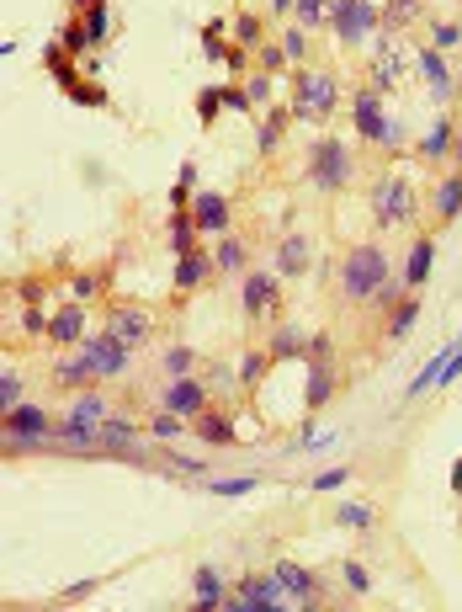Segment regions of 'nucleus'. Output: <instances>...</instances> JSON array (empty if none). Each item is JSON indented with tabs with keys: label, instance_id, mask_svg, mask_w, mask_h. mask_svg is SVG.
<instances>
[{
	"label": "nucleus",
	"instance_id": "nucleus-39",
	"mask_svg": "<svg viewBox=\"0 0 462 612\" xmlns=\"http://www.w3.org/2000/svg\"><path fill=\"white\" fill-rule=\"evenodd\" d=\"M59 48H64V53H85V48H91V33H85V22H70V27L59 33Z\"/></svg>",
	"mask_w": 462,
	"mask_h": 612
},
{
	"label": "nucleus",
	"instance_id": "nucleus-10",
	"mask_svg": "<svg viewBox=\"0 0 462 612\" xmlns=\"http://www.w3.org/2000/svg\"><path fill=\"white\" fill-rule=\"evenodd\" d=\"M96 452L101 458H139V426L128 421V415H107L101 421V437H96Z\"/></svg>",
	"mask_w": 462,
	"mask_h": 612
},
{
	"label": "nucleus",
	"instance_id": "nucleus-41",
	"mask_svg": "<svg viewBox=\"0 0 462 612\" xmlns=\"http://www.w3.org/2000/svg\"><path fill=\"white\" fill-rule=\"evenodd\" d=\"M192 352H187V346H170V352H165V373H170V378H181V373H192Z\"/></svg>",
	"mask_w": 462,
	"mask_h": 612
},
{
	"label": "nucleus",
	"instance_id": "nucleus-50",
	"mask_svg": "<svg viewBox=\"0 0 462 612\" xmlns=\"http://www.w3.org/2000/svg\"><path fill=\"white\" fill-rule=\"evenodd\" d=\"M70 96H75L80 107H101V102H107V96H101L96 85H85V81H80V85H70Z\"/></svg>",
	"mask_w": 462,
	"mask_h": 612
},
{
	"label": "nucleus",
	"instance_id": "nucleus-21",
	"mask_svg": "<svg viewBox=\"0 0 462 612\" xmlns=\"http://www.w3.org/2000/svg\"><path fill=\"white\" fill-rule=\"evenodd\" d=\"M197 437L207 442V448H229L234 442V426H229V415H218V410H202L197 415V426H192Z\"/></svg>",
	"mask_w": 462,
	"mask_h": 612
},
{
	"label": "nucleus",
	"instance_id": "nucleus-56",
	"mask_svg": "<svg viewBox=\"0 0 462 612\" xmlns=\"http://www.w3.org/2000/svg\"><path fill=\"white\" fill-rule=\"evenodd\" d=\"M399 298H404V287H399V283H383V287H378V298H372V304H388V309H393Z\"/></svg>",
	"mask_w": 462,
	"mask_h": 612
},
{
	"label": "nucleus",
	"instance_id": "nucleus-34",
	"mask_svg": "<svg viewBox=\"0 0 462 612\" xmlns=\"http://www.w3.org/2000/svg\"><path fill=\"white\" fill-rule=\"evenodd\" d=\"M85 378H96V367H91V357H85V352L59 363V384H85Z\"/></svg>",
	"mask_w": 462,
	"mask_h": 612
},
{
	"label": "nucleus",
	"instance_id": "nucleus-5",
	"mask_svg": "<svg viewBox=\"0 0 462 612\" xmlns=\"http://www.w3.org/2000/svg\"><path fill=\"white\" fill-rule=\"evenodd\" d=\"M351 118H356V133H361L367 144H393V139H399V133H393V122H388V112H383V91H378V85L356 91Z\"/></svg>",
	"mask_w": 462,
	"mask_h": 612
},
{
	"label": "nucleus",
	"instance_id": "nucleus-12",
	"mask_svg": "<svg viewBox=\"0 0 462 612\" xmlns=\"http://www.w3.org/2000/svg\"><path fill=\"white\" fill-rule=\"evenodd\" d=\"M271 575H276V580L287 586V597H293V602H303V607H319V580H313L303 565H293V559H276V565H271Z\"/></svg>",
	"mask_w": 462,
	"mask_h": 612
},
{
	"label": "nucleus",
	"instance_id": "nucleus-4",
	"mask_svg": "<svg viewBox=\"0 0 462 612\" xmlns=\"http://www.w3.org/2000/svg\"><path fill=\"white\" fill-rule=\"evenodd\" d=\"M330 22H335V38L341 43H367L383 16H378L372 0H330Z\"/></svg>",
	"mask_w": 462,
	"mask_h": 612
},
{
	"label": "nucleus",
	"instance_id": "nucleus-24",
	"mask_svg": "<svg viewBox=\"0 0 462 612\" xmlns=\"http://www.w3.org/2000/svg\"><path fill=\"white\" fill-rule=\"evenodd\" d=\"M430 261H436V240H415L409 267H404V287H420L425 277H430Z\"/></svg>",
	"mask_w": 462,
	"mask_h": 612
},
{
	"label": "nucleus",
	"instance_id": "nucleus-58",
	"mask_svg": "<svg viewBox=\"0 0 462 612\" xmlns=\"http://www.w3.org/2000/svg\"><path fill=\"white\" fill-rule=\"evenodd\" d=\"M96 293V277H75V298H91Z\"/></svg>",
	"mask_w": 462,
	"mask_h": 612
},
{
	"label": "nucleus",
	"instance_id": "nucleus-61",
	"mask_svg": "<svg viewBox=\"0 0 462 612\" xmlns=\"http://www.w3.org/2000/svg\"><path fill=\"white\" fill-rule=\"evenodd\" d=\"M457 160H462V133H457Z\"/></svg>",
	"mask_w": 462,
	"mask_h": 612
},
{
	"label": "nucleus",
	"instance_id": "nucleus-14",
	"mask_svg": "<svg viewBox=\"0 0 462 612\" xmlns=\"http://www.w3.org/2000/svg\"><path fill=\"white\" fill-rule=\"evenodd\" d=\"M192 219H197L202 235H224V229H229V203H224V192H197Z\"/></svg>",
	"mask_w": 462,
	"mask_h": 612
},
{
	"label": "nucleus",
	"instance_id": "nucleus-49",
	"mask_svg": "<svg viewBox=\"0 0 462 612\" xmlns=\"http://www.w3.org/2000/svg\"><path fill=\"white\" fill-rule=\"evenodd\" d=\"M261 64H266V75H276V70L287 64V53H282V43H261Z\"/></svg>",
	"mask_w": 462,
	"mask_h": 612
},
{
	"label": "nucleus",
	"instance_id": "nucleus-26",
	"mask_svg": "<svg viewBox=\"0 0 462 612\" xmlns=\"http://www.w3.org/2000/svg\"><path fill=\"white\" fill-rule=\"evenodd\" d=\"M330 394H335V373H330V363H308V405L319 410Z\"/></svg>",
	"mask_w": 462,
	"mask_h": 612
},
{
	"label": "nucleus",
	"instance_id": "nucleus-22",
	"mask_svg": "<svg viewBox=\"0 0 462 612\" xmlns=\"http://www.w3.org/2000/svg\"><path fill=\"white\" fill-rule=\"evenodd\" d=\"M436 219H441V224L462 219V170H452V176L436 187Z\"/></svg>",
	"mask_w": 462,
	"mask_h": 612
},
{
	"label": "nucleus",
	"instance_id": "nucleus-1",
	"mask_svg": "<svg viewBox=\"0 0 462 612\" xmlns=\"http://www.w3.org/2000/svg\"><path fill=\"white\" fill-rule=\"evenodd\" d=\"M383 283H388V250H383V245H356V250L346 256V267H341V287H346V298L372 304Z\"/></svg>",
	"mask_w": 462,
	"mask_h": 612
},
{
	"label": "nucleus",
	"instance_id": "nucleus-63",
	"mask_svg": "<svg viewBox=\"0 0 462 612\" xmlns=\"http://www.w3.org/2000/svg\"><path fill=\"white\" fill-rule=\"evenodd\" d=\"M457 341H462V335H457Z\"/></svg>",
	"mask_w": 462,
	"mask_h": 612
},
{
	"label": "nucleus",
	"instance_id": "nucleus-27",
	"mask_svg": "<svg viewBox=\"0 0 462 612\" xmlns=\"http://www.w3.org/2000/svg\"><path fill=\"white\" fill-rule=\"evenodd\" d=\"M399 70H404L399 53L383 43V48H378V64H372V85H378V91H393V85H399Z\"/></svg>",
	"mask_w": 462,
	"mask_h": 612
},
{
	"label": "nucleus",
	"instance_id": "nucleus-15",
	"mask_svg": "<svg viewBox=\"0 0 462 612\" xmlns=\"http://www.w3.org/2000/svg\"><path fill=\"white\" fill-rule=\"evenodd\" d=\"M276 293H282L276 287V272H245V293H239L245 298V315H266L271 304H276Z\"/></svg>",
	"mask_w": 462,
	"mask_h": 612
},
{
	"label": "nucleus",
	"instance_id": "nucleus-45",
	"mask_svg": "<svg viewBox=\"0 0 462 612\" xmlns=\"http://www.w3.org/2000/svg\"><path fill=\"white\" fill-rule=\"evenodd\" d=\"M341 575H346V586H351V591H356V597H367V591H372V575L361 570L356 559H351V565H346V570H341Z\"/></svg>",
	"mask_w": 462,
	"mask_h": 612
},
{
	"label": "nucleus",
	"instance_id": "nucleus-32",
	"mask_svg": "<svg viewBox=\"0 0 462 612\" xmlns=\"http://www.w3.org/2000/svg\"><path fill=\"white\" fill-rule=\"evenodd\" d=\"M85 33H91V43H107V33H112V16H107V0H96V5H85Z\"/></svg>",
	"mask_w": 462,
	"mask_h": 612
},
{
	"label": "nucleus",
	"instance_id": "nucleus-13",
	"mask_svg": "<svg viewBox=\"0 0 462 612\" xmlns=\"http://www.w3.org/2000/svg\"><path fill=\"white\" fill-rule=\"evenodd\" d=\"M107 330H112L117 341H128V346H139V341H149L154 320L144 315V309H133V304H122V309H112L107 315Z\"/></svg>",
	"mask_w": 462,
	"mask_h": 612
},
{
	"label": "nucleus",
	"instance_id": "nucleus-7",
	"mask_svg": "<svg viewBox=\"0 0 462 612\" xmlns=\"http://www.w3.org/2000/svg\"><path fill=\"white\" fill-rule=\"evenodd\" d=\"M80 352L91 357L96 378H117V373H128V363H133V346H128V341H117L112 330H101V335H85V341H80Z\"/></svg>",
	"mask_w": 462,
	"mask_h": 612
},
{
	"label": "nucleus",
	"instance_id": "nucleus-43",
	"mask_svg": "<svg viewBox=\"0 0 462 612\" xmlns=\"http://www.w3.org/2000/svg\"><path fill=\"white\" fill-rule=\"evenodd\" d=\"M234 33H239V43H250V48H261V16H250V11H245V16L234 22Z\"/></svg>",
	"mask_w": 462,
	"mask_h": 612
},
{
	"label": "nucleus",
	"instance_id": "nucleus-6",
	"mask_svg": "<svg viewBox=\"0 0 462 612\" xmlns=\"http://www.w3.org/2000/svg\"><path fill=\"white\" fill-rule=\"evenodd\" d=\"M282 602H287V586L276 575H250V580H239V597H229L224 607L229 612H276Z\"/></svg>",
	"mask_w": 462,
	"mask_h": 612
},
{
	"label": "nucleus",
	"instance_id": "nucleus-29",
	"mask_svg": "<svg viewBox=\"0 0 462 612\" xmlns=\"http://www.w3.org/2000/svg\"><path fill=\"white\" fill-rule=\"evenodd\" d=\"M181 432H187V415H176V410H159V415L149 421V437H154V442H176Z\"/></svg>",
	"mask_w": 462,
	"mask_h": 612
},
{
	"label": "nucleus",
	"instance_id": "nucleus-35",
	"mask_svg": "<svg viewBox=\"0 0 462 612\" xmlns=\"http://www.w3.org/2000/svg\"><path fill=\"white\" fill-rule=\"evenodd\" d=\"M0 405H5V410L22 405V373H16V367H5V373H0Z\"/></svg>",
	"mask_w": 462,
	"mask_h": 612
},
{
	"label": "nucleus",
	"instance_id": "nucleus-28",
	"mask_svg": "<svg viewBox=\"0 0 462 612\" xmlns=\"http://www.w3.org/2000/svg\"><path fill=\"white\" fill-rule=\"evenodd\" d=\"M213 267H218V272H245V240L224 235V240H218V250H213Z\"/></svg>",
	"mask_w": 462,
	"mask_h": 612
},
{
	"label": "nucleus",
	"instance_id": "nucleus-2",
	"mask_svg": "<svg viewBox=\"0 0 462 612\" xmlns=\"http://www.w3.org/2000/svg\"><path fill=\"white\" fill-rule=\"evenodd\" d=\"M351 170H356V160H351V144L346 139H313V150H308V181L319 187V192H341L351 181Z\"/></svg>",
	"mask_w": 462,
	"mask_h": 612
},
{
	"label": "nucleus",
	"instance_id": "nucleus-54",
	"mask_svg": "<svg viewBox=\"0 0 462 612\" xmlns=\"http://www.w3.org/2000/svg\"><path fill=\"white\" fill-rule=\"evenodd\" d=\"M308 363H330V335H308Z\"/></svg>",
	"mask_w": 462,
	"mask_h": 612
},
{
	"label": "nucleus",
	"instance_id": "nucleus-18",
	"mask_svg": "<svg viewBox=\"0 0 462 612\" xmlns=\"http://www.w3.org/2000/svg\"><path fill=\"white\" fill-rule=\"evenodd\" d=\"M457 346H462V341H441V352H436V357H430V363H425L420 373H415V378H409V389H404V400H420L425 389H436V384H441V367H447V357H452Z\"/></svg>",
	"mask_w": 462,
	"mask_h": 612
},
{
	"label": "nucleus",
	"instance_id": "nucleus-20",
	"mask_svg": "<svg viewBox=\"0 0 462 612\" xmlns=\"http://www.w3.org/2000/svg\"><path fill=\"white\" fill-rule=\"evenodd\" d=\"M452 150H457V122L441 118V122H436V128L420 139V155H425V160H447Z\"/></svg>",
	"mask_w": 462,
	"mask_h": 612
},
{
	"label": "nucleus",
	"instance_id": "nucleus-23",
	"mask_svg": "<svg viewBox=\"0 0 462 612\" xmlns=\"http://www.w3.org/2000/svg\"><path fill=\"white\" fill-rule=\"evenodd\" d=\"M229 597H224V580H218V570L213 565H202L197 570V607L202 612H213V607H224Z\"/></svg>",
	"mask_w": 462,
	"mask_h": 612
},
{
	"label": "nucleus",
	"instance_id": "nucleus-59",
	"mask_svg": "<svg viewBox=\"0 0 462 612\" xmlns=\"http://www.w3.org/2000/svg\"><path fill=\"white\" fill-rule=\"evenodd\" d=\"M293 5H298V0H271V11H293Z\"/></svg>",
	"mask_w": 462,
	"mask_h": 612
},
{
	"label": "nucleus",
	"instance_id": "nucleus-16",
	"mask_svg": "<svg viewBox=\"0 0 462 612\" xmlns=\"http://www.w3.org/2000/svg\"><path fill=\"white\" fill-rule=\"evenodd\" d=\"M48 341H59V346H80V341H85V309H80V304H64V309L48 320Z\"/></svg>",
	"mask_w": 462,
	"mask_h": 612
},
{
	"label": "nucleus",
	"instance_id": "nucleus-53",
	"mask_svg": "<svg viewBox=\"0 0 462 612\" xmlns=\"http://www.w3.org/2000/svg\"><path fill=\"white\" fill-rule=\"evenodd\" d=\"M245 91H250V102L261 107V102L271 96V75H250V81H245Z\"/></svg>",
	"mask_w": 462,
	"mask_h": 612
},
{
	"label": "nucleus",
	"instance_id": "nucleus-30",
	"mask_svg": "<svg viewBox=\"0 0 462 612\" xmlns=\"http://www.w3.org/2000/svg\"><path fill=\"white\" fill-rule=\"evenodd\" d=\"M415 320H420V304H415V298H404V304L393 309V320H388V341H404V335L415 330Z\"/></svg>",
	"mask_w": 462,
	"mask_h": 612
},
{
	"label": "nucleus",
	"instance_id": "nucleus-9",
	"mask_svg": "<svg viewBox=\"0 0 462 612\" xmlns=\"http://www.w3.org/2000/svg\"><path fill=\"white\" fill-rule=\"evenodd\" d=\"M335 107V81L330 75H319V70H303V81H298V91H293V118H324Z\"/></svg>",
	"mask_w": 462,
	"mask_h": 612
},
{
	"label": "nucleus",
	"instance_id": "nucleus-8",
	"mask_svg": "<svg viewBox=\"0 0 462 612\" xmlns=\"http://www.w3.org/2000/svg\"><path fill=\"white\" fill-rule=\"evenodd\" d=\"M48 437H53V426H48V415H43L38 405L5 410V442H11V448H38Z\"/></svg>",
	"mask_w": 462,
	"mask_h": 612
},
{
	"label": "nucleus",
	"instance_id": "nucleus-36",
	"mask_svg": "<svg viewBox=\"0 0 462 612\" xmlns=\"http://www.w3.org/2000/svg\"><path fill=\"white\" fill-rule=\"evenodd\" d=\"M282 122H287V112H282V107L261 122V133H255V144H261V150H276V144H282Z\"/></svg>",
	"mask_w": 462,
	"mask_h": 612
},
{
	"label": "nucleus",
	"instance_id": "nucleus-55",
	"mask_svg": "<svg viewBox=\"0 0 462 612\" xmlns=\"http://www.w3.org/2000/svg\"><path fill=\"white\" fill-rule=\"evenodd\" d=\"M22 330H27V335H48V320H43V309H27V315H22Z\"/></svg>",
	"mask_w": 462,
	"mask_h": 612
},
{
	"label": "nucleus",
	"instance_id": "nucleus-46",
	"mask_svg": "<svg viewBox=\"0 0 462 612\" xmlns=\"http://www.w3.org/2000/svg\"><path fill=\"white\" fill-rule=\"evenodd\" d=\"M282 53H287V59H303L308 53V27H293V33L282 38Z\"/></svg>",
	"mask_w": 462,
	"mask_h": 612
},
{
	"label": "nucleus",
	"instance_id": "nucleus-38",
	"mask_svg": "<svg viewBox=\"0 0 462 612\" xmlns=\"http://www.w3.org/2000/svg\"><path fill=\"white\" fill-rule=\"evenodd\" d=\"M293 11H298V27H319L330 16V0H298Z\"/></svg>",
	"mask_w": 462,
	"mask_h": 612
},
{
	"label": "nucleus",
	"instance_id": "nucleus-57",
	"mask_svg": "<svg viewBox=\"0 0 462 612\" xmlns=\"http://www.w3.org/2000/svg\"><path fill=\"white\" fill-rule=\"evenodd\" d=\"M85 591H91V580H80V586H70V591H59V602H80Z\"/></svg>",
	"mask_w": 462,
	"mask_h": 612
},
{
	"label": "nucleus",
	"instance_id": "nucleus-31",
	"mask_svg": "<svg viewBox=\"0 0 462 612\" xmlns=\"http://www.w3.org/2000/svg\"><path fill=\"white\" fill-rule=\"evenodd\" d=\"M192 240H197V219L170 213V245H176V256H192Z\"/></svg>",
	"mask_w": 462,
	"mask_h": 612
},
{
	"label": "nucleus",
	"instance_id": "nucleus-33",
	"mask_svg": "<svg viewBox=\"0 0 462 612\" xmlns=\"http://www.w3.org/2000/svg\"><path fill=\"white\" fill-rule=\"evenodd\" d=\"M298 352H308L303 330H276V335H271V357H298Z\"/></svg>",
	"mask_w": 462,
	"mask_h": 612
},
{
	"label": "nucleus",
	"instance_id": "nucleus-40",
	"mask_svg": "<svg viewBox=\"0 0 462 612\" xmlns=\"http://www.w3.org/2000/svg\"><path fill=\"white\" fill-rule=\"evenodd\" d=\"M207 490H213V495H250V490H255V480H250V474H239V480H207Z\"/></svg>",
	"mask_w": 462,
	"mask_h": 612
},
{
	"label": "nucleus",
	"instance_id": "nucleus-60",
	"mask_svg": "<svg viewBox=\"0 0 462 612\" xmlns=\"http://www.w3.org/2000/svg\"><path fill=\"white\" fill-rule=\"evenodd\" d=\"M70 5H80V11H85V5H96V0H70Z\"/></svg>",
	"mask_w": 462,
	"mask_h": 612
},
{
	"label": "nucleus",
	"instance_id": "nucleus-51",
	"mask_svg": "<svg viewBox=\"0 0 462 612\" xmlns=\"http://www.w3.org/2000/svg\"><path fill=\"white\" fill-rule=\"evenodd\" d=\"M415 5H420V0H388V22H399V27H404V22L415 16Z\"/></svg>",
	"mask_w": 462,
	"mask_h": 612
},
{
	"label": "nucleus",
	"instance_id": "nucleus-37",
	"mask_svg": "<svg viewBox=\"0 0 462 612\" xmlns=\"http://www.w3.org/2000/svg\"><path fill=\"white\" fill-rule=\"evenodd\" d=\"M335 522H341V528H372V506L351 500V506H341V511H335Z\"/></svg>",
	"mask_w": 462,
	"mask_h": 612
},
{
	"label": "nucleus",
	"instance_id": "nucleus-19",
	"mask_svg": "<svg viewBox=\"0 0 462 612\" xmlns=\"http://www.w3.org/2000/svg\"><path fill=\"white\" fill-rule=\"evenodd\" d=\"M308 250H313V245H308L303 235H287V240L276 245V272H282V277H298V272H308Z\"/></svg>",
	"mask_w": 462,
	"mask_h": 612
},
{
	"label": "nucleus",
	"instance_id": "nucleus-52",
	"mask_svg": "<svg viewBox=\"0 0 462 612\" xmlns=\"http://www.w3.org/2000/svg\"><path fill=\"white\" fill-rule=\"evenodd\" d=\"M346 480H351V469H324V474L313 480V490H341Z\"/></svg>",
	"mask_w": 462,
	"mask_h": 612
},
{
	"label": "nucleus",
	"instance_id": "nucleus-25",
	"mask_svg": "<svg viewBox=\"0 0 462 612\" xmlns=\"http://www.w3.org/2000/svg\"><path fill=\"white\" fill-rule=\"evenodd\" d=\"M207 272H213V256H197V250H192V256H181V261H176V287L187 293V287H197Z\"/></svg>",
	"mask_w": 462,
	"mask_h": 612
},
{
	"label": "nucleus",
	"instance_id": "nucleus-48",
	"mask_svg": "<svg viewBox=\"0 0 462 612\" xmlns=\"http://www.w3.org/2000/svg\"><path fill=\"white\" fill-rule=\"evenodd\" d=\"M224 107H229V112H245V107H255V102H250L245 85H224Z\"/></svg>",
	"mask_w": 462,
	"mask_h": 612
},
{
	"label": "nucleus",
	"instance_id": "nucleus-11",
	"mask_svg": "<svg viewBox=\"0 0 462 612\" xmlns=\"http://www.w3.org/2000/svg\"><path fill=\"white\" fill-rule=\"evenodd\" d=\"M159 405L176 410V415H187V421H197V415L207 410V384H197L192 373H181V378L165 384V400H159Z\"/></svg>",
	"mask_w": 462,
	"mask_h": 612
},
{
	"label": "nucleus",
	"instance_id": "nucleus-42",
	"mask_svg": "<svg viewBox=\"0 0 462 612\" xmlns=\"http://www.w3.org/2000/svg\"><path fill=\"white\" fill-rule=\"evenodd\" d=\"M218 107H224V85H213V91H202V96H197V112H202V122L218 118Z\"/></svg>",
	"mask_w": 462,
	"mask_h": 612
},
{
	"label": "nucleus",
	"instance_id": "nucleus-44",
	"mask_svg": "<svg viewBox=\"0 0 462 612\" xmlns=\"http://www.w3.org/2000/svg\"><path fill=\"white\" fill-rule=\"evenodd\" d=\"M462 43V22H436V43L430 48H457Z\"/></svg>",
	"mask_w": 462,
	"mask_h": 612
},
{
	"label": "nucleus",
	"instance_id": "nucleus-47",
	"mask_svg": "<svg viewBox=\"0 0 462 612\" xmlns=\"http://www.w3.org/2000/svg\"><path fill=\"white\" fill-rule=\"evenodd\" d=\"M261 373H266V357H261V352H250V357L239 363V384H261Z\"/></svg>",
	"mask_w": 462,
	"mask_h": 612
},
{
	"label": "nucleus",
	"instance_id": "nucleus-17",
	"mask_svg": "<svg viewBox=\"0 0 462 612\" xmlns=\"http://www.w3.org/2000/svg\"><path fill=\"white\" fill-rule=\"evenodd\" d=\"M420 75L430 81V96H436V102H447V96L457 91L452 70H447V59H441V48H420Z\"/></svg>",
	"mask_w": 462,
	"mask_h": 612
},
{
	"label": "nucleus",
	"instance_id": "nucleus-62",
	"mask_svg": "<svg viewBox=\"0 0 462 612\" xmlns=\"http://www.w3.org/2000/svg\"><path fill=\"white\" fill-rule=\"evenodd\" d=\"M457 91H462V75H457Z\"/></svg>",
	"mask_w": 462,
	"mask_h": 612
},
{
	"label": "nucleus",
	"instance_id": "nucleus-3",
	"mask_svg": "<svg viewBox=\"0 0 462 612\" xmlns=\"http://www.w3.org/2000/svg\"><path fill=\"white\" fill-rule=\"evenodd\" d=\"M372 219H378V229L409 224V219H415V187H409L404 176H383L378 192H372Z\"/></svg>",
	"mask_w": 462,
	"mask_h": 612
}]
</instances>
